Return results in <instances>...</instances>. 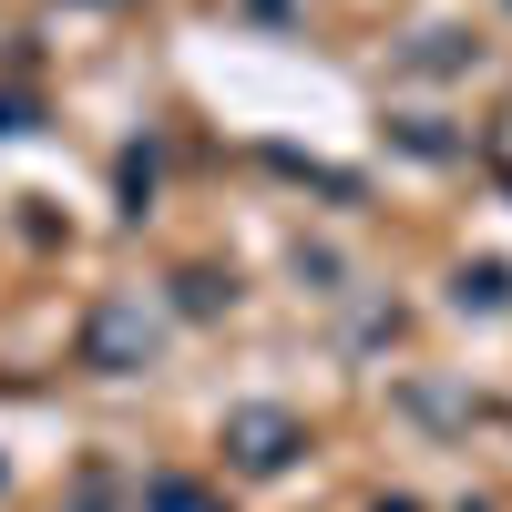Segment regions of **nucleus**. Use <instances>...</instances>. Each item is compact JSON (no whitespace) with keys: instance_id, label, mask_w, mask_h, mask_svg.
<instances>
[{"instance_id":"nucleus-1","label":"nucleus","mask_w":512,"mask_h":512,"mask_svg":"<svg viewBox=\"0 0 512 512\" xmlns=\"http://www.w3.org/2000/svg\"><path fill=\"white\" fill-rule=\"evenodd\" d=\"M236 441H246V461H287V420H246Z\"/></svg>"}]
</instances>
